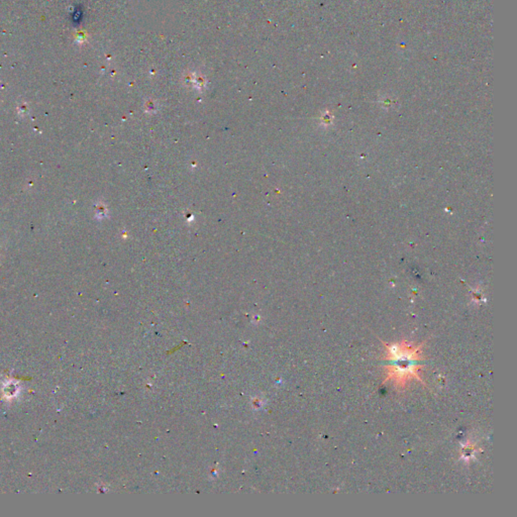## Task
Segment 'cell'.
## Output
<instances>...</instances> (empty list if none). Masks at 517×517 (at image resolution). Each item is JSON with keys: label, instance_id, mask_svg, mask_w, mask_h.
Wrapping results in <instances>:
<instances>
[{"label": "cell", "instance_id": "6da1fadb", "mask_svg": "<svg viewBox=\"0 0 517 517\" xmlns=\"http://www.w3.org/2000/svg\"><path fill=\"white\" fill-rule=\"evenodd\" d=\"M387 354L384 364L388 371L386 381H393L395 385L405 386L412 379L422 381L418 376V370L424 365L419 356L421 346L413 347L406 342L393 345H385Z\"/></svg>", "mask_w": 517, "mask_h": 517}]
</instances>
